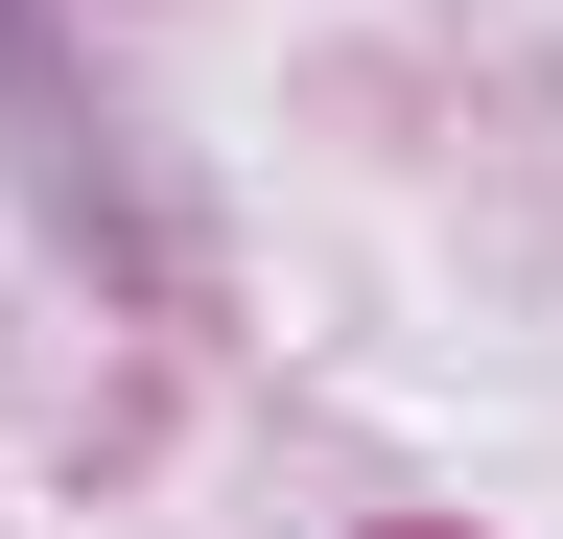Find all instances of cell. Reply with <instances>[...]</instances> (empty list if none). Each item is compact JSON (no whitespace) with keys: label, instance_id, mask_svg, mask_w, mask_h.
Wrapping results in <instances>:
<instances>
[{"label":"cell","instance_id":"obj_1","mask_svg":"<svg viewBox=\"0 0 563 539\" xmlns=\"http://www.w3.org/2000/svg\"><path fill=\"white\" fill-rule=\"evenodd\" d=\"M0 71H47V0H0Z\"/></svg>","mask_w":563,"mask_h":539}]
</instances>
